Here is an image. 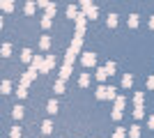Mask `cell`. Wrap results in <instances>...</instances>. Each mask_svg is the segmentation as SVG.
Segmentation results:
<instances>
[{
	"mask_svg": "<svg viewBox=\"0 0 154 138\" xmlns=\"http://www.w3.org/2000/svg\"><path fill=\"white\" fill-rule=\"evenodd\" d=\"M94 62H97V55H94V53H85V55H83V65L85 67L94 65Z\"/></svg>",
	"mask_w": 154,
	"mask_h": 138,
	"instance_id": "cell-1",
	"label": "cell"
},
{
	"mask_svg": "<svg viewBox=\"0 0 154 138\" xmlns=\"http://www.w3.org/2000/svg\"><path fill=\"white\" fill-rule=\"evenodd\" d=\"M81 44H83V37H74V41H71L69 48H71L74 53H78V51H81Z\"/></svg>",
	"mask_w": 154,
	"mask_h": 138,
	"instance_id": "cell-2",
	"label": "cell"
},
{
	"mask_svg": "<svg viewBox=\"0 0 154 138\" xmlns=\"http://www.w3.org/2000/svg\"><path fill=\"white\" fill-rule=\"evenodd\" d=\"M42 65H44V58H42V55H35V58H32V69H42Z\"/></svg>",
	"mask_w": 154,
	"mask_h": 138,
	"instance_id": "cell-3",
	"label": "cell"
},
{
	"mask_svg": "<svg viewBox=\"0 0 154 138\" xmlns=\"http://www.w3.org/2000/svg\"><path fill=\"white\" fill-rule=\"evenodd\" d=\"M67 16H69V19H76V16H78V7L69 5V7H67Z\"/></svg>",
	"mask_w": 154,
	"mask_h": 138,
	"instance_id": "cell-4",
	"label": "cell"
},
{
	"mask_svg": "<svg viewBox=\"0 0 154 138\" xmlns=\"http://www.w3.org/2000/svg\"><path fill=\"white\" fill-rule=\"evenodd\" d=\"M97 14H99V9H97V7H88V9H85V16H88V19H97Z\"/></svg>",
	"mask_w": 154,
	"mask_h": 138,
	"instance_id": "cell-5",
	"label": "cell"
},
{
	"mask_svg": "<svg viewBox=\"0 0 154 138\" xmlns=\"http://www.w3.org/2000/svg\"><path fill=\"white\" fill-rule=\"evenodd\" d=\"M51 69H53V58L48 55V58L44 60V65H42V72H51Z\"/></svg>",
	"mask_w": 154,
	"mask_h": 138,
	"instance_id": "cell-6",
	"label": "cell"
},
{
	"mask_svg": "<svg viewBox=\"0 0 154 138\" xmlns=\"http://www.w3.org/2000/svg\"><path fill=\"white\" fill-rule=\"evenodd\" d=\"M71 76V65H67V62H64V67H62V74H60V78H69Z\"/></svg>",
	"mask_w": 154,
	"mask_h": 138,
	"instance_id": "cell-7",
	"label": "cell"
},
{
	"mask_svg": "<svg viewBox=\"0 0 154 138\" xmlns=\"http://www.w3.org/2000/svg\"><path fill=\"white\" fill-rule=\"evenodd\" d=\"M0 7H2L5 12H12V9H14V2H12V0H0Z\"/></svg>",
	"mask_w": 154,
	"mask_h": 138,
	"instance_id": "cell-8",
	"label": "cell"
},
{
	"mask_svg": "<svg viewBox=\"0 0 154 138\" xmlns=\"http://www.w3.org/2000/svg\"><path fill=\"white\" fill-rule=\"evenodd\" d=\"M23 111H26V108H23V106H14V111H12V115H14V118H16V120H21V118H23Z\"/></svg>",
	"mask_w": 154,
	"mask_h": 138,
	"instance_id": "cell-9",
	"label": "cell"
},
{
	"mask_svg": "<svg viewBox=\"0 0 154 138\" xmlns=\"http://www.w3.org/2000/svg\"><path fill=\"white\" fill-rule=\"evenodd\" d=\"M58 12V7H55V2H48V5H46V16H51L53 19V14Z\"/></svg>",
	"mask_w": 154,
	"mask_h": 138,
	"instance_id": "cell-10",
	"label": "cell"
},
{
	"mask_svg": "<svg viewBox=\"0 0 154 138\" xmlns=\"http://www.w3.org/2000/svg\"><path fill=\"white\" fill-rule=\"evenodd\" d=\"M46 111L51 113V115H55V113H58V101H53V99H51V101H48V106H46Z\"/></svg>",
	"mask_w": 154,
	"mask_h": 138,
	"instance_id": "cell-11",
	"label": "cell"
},
{
	"mask_svg": "<svg viewBox=\"0 0 154 138\" xmlns=\"http://www.w3.org/2000/svg\"><path fill=\"white\" fill-rule=\"evenodd\" d=\"M21 60H23V62H32V53H30V48H23V53H21Z\"/></svg>",
	"mask_w": 154,
	"mask_h": 138,
	"instance_id": "cell-12",
	"label": "cell"
},
{
	"mask_svg": "<svg viewBox=\"0 0 154 138\" xmlns=\"http://www.w3.org/2000/svg\"><path fill=\"white\" fill-rule=\"evenodd\" d=\"M129 136H131V138H138V136H140V127L134 124L131 129H129Z\"/></svg>",
	"mask_w": 154,
	"mask_h": 138,
	"instance_id": "cell-13",
	"label": "cell"
},
{
	"mask_svg": "<svg viewBox=\"0 0 154 138\" xmlns=\"http://www.w3.org/2000/svg\"><path fill=\"white\" fill-rule=\"evenodd\" d=\"M53 90H55V92H64V81H62V78H60V81H55Z\"/></svg>",
	"mask_w": 154,
	"mask_h": 138,
	"instance_id": "cell-14",
	"label": "cell"
},
{
	"mask_svg": "<svg viewBox=\"0 0 154 138\" xmlns=\"http://www.w3.org/2000/svg\"><path fill=\"white\" fill-rule=\"evenodd\" d=\"M97 78H99V81H106V78H108V72H106V67L97 72Z\"/></svg>",
	"mask_w": 154,
	"mask_h": 138,
	"instance_id": "cell-15",
	"label": "cell"
},
{
	"mask_svg": "<svg viewBox=\"0 0 154 138\" xmlns=\"http://www.w3.org/2000/svg\"><path fill=\"white\" fill-rule=\"evenodd\" d=\"M0 90H2V92L7 94V92L12 90V83H9V81H2V83H0Z\"/></svg>",
	"mask_w": 154,
	"mask_h": 138,
	"instance_id": "cell-16",
	"label": "cell"
},
{
	"mask_svg": "<svg viewBox=\"0 0 154 138\" xmlns=\"http://www.w3.org/2000/svg\"><path fill=\"white\" fill-rule=\"evenodd\" d=\"M0 53H2V55H9V53H12V44H2V48H0Z\"/></svg>",
	"mask_w": 154,
	"mask_h": 138,
	"instance_id": "cell-17",
	"label": "cell"
},
{
	"mask_svg": "<svg viewBox=\"0 0 154 138\" xmlns=\"http://www.w3.org/2000/svg\"><path fill=\"white\" fill-rule=\"evenodd\" d=\"M106 23H108V28H115V26H117V16H115V14H110Z\"/></svg>",
	"mask_w": 154,
	"mask_h": 138,
	"instance_id": "cell-18",
	"label": "cell"
},
{
	"mask_svg": "<svg viewBox=\"0 0 154 138\" xmlns=\"http://www.w3.org/2000/svg\"><path fill=\"white\" fill-rule=\"evenodd\" d=\"M42 131H44V133H51V131H53V124L48 122V120H46L44 124H42Z\"/></svg>",
	"mask_w": 154,
	"mask_h": 138,
	"instance_id": "cell-19",
	"label": "cell"
},
{
	"mask_svg": "<svg viewBox=\"0 0 154 138\" xmlns=\"http://www.w3.org/2000/svg\"><path fill=\"white\" fill-rule=\"evenodd\" d=\"M35 9H37V5H35V2L30 0V2L26 5V14H35Z\"/></svg>",
	"mask_w": 154,
	"mask_h": 138,
	"instance_id": "cell-20",
	"label": "cell"
},
{
	"mask_svg": "<svg viewBox=\"0 0 154 138\" xmlns=\"http://www.w3.org/2000/svg\"><path fill=\"white\" fill-rule=\"evenodd\" d=\"M78 83H81V85H88V83H90V74H83V76H81V78H78Z\"/></svg>",
	"mask_w": 154,
	"mask_h": 138,
	"instance_id": "cell-21",
	"label": "cell"
},
{
	"mask_svg": "<svg viewBox=\"0 0 154 138\" xmlns=\"http://www.w3.org/2000/svg\"><path fill=\"white\" fill-rule=\"evenodd\" d=\"M39 46H42V48H48V46H51V39H48V37H42V39H39Z\"/></svg>",
	"mask_w": 154,
	"mask_h": 138,
	"instance_id": "cell-22",
	"label": "cell"
},
{
	"mask_svg": "<svg viewBox=\"0 0 154 138\" xmlns=\"http://www.w3.org/2000/svg\"><path fill=\"white\" fill-rule=\"evenodd\" d=\"M131 83H134V78H131V76L127 74V76L122 78V85H124V87H131Z\"/></svg>",
	"mask_w": 154,
	"mask_h": 138,
	"instance_id": "cell-23",
	"label": "cell"
},
{
	"mask_svg": "<svg viewBox=\"0 0 154 138\" xmlns=\"http://www.w3.org/2000/svg\"><path fill=\"white\" fill-rule=\"evenodd\" d=\"M129 26H131V28L138 26V16H136V14H131V16H129Z\"/></svg>",
	"mask_w": 154,
	"mask_h": 138,
	"instance_id": "cell-24",
	"label": "cell"
},
{
	"mask_svg": "<svg viewBox=\"0 0 154 138\" xmlns=\"http://www.w3.org/2000/svg\"><path fill=\"white\" fill-rule=\"evenodd\" d=\"M51 16H44V19H42V28H51Z\"/></svg>",
	"mask_w": 154,
	"mask_h": 138,
	"instance_id": "cell-25",
	"label": "cell"
},
{
	"mask_svg": "<svg viewBox=\"0 0 154 138\" xmlns=\"http://www.w3.org/2000/svg\"><path fill=\"white\" fill-rule=\"evenodd\" d=\"M122 108H124V97H120L115 101V111H122Z\"/></svg>",
	"mask_w": 154,
	"mask_h": 138,
	"instance_id": "cell-26",
	"label": "cell"
},
{
	"mask_svg": "<svg viewBox=\"0 0 154 138\" xmlns=\"http://www.w3.org/2000/svg\"><path fill=\"white\" fill-rule=\"evenodd\" d=\"M134 118H138V120L143 118V106H136V111H134Z\"/></svg>",
	"mask_w": 154,
	"mask_h": 138,
	"instance_id": "cell-27",
	"label": "cell"
},
{
	"mask_svg": "<svg viewBox=\"0 0 154 138\" xmlns=\"http://www.w3.org/2000/svg\"><path fill=\"white\" fill-rule=\"evenodd\" d=\"M16 94H19V97L23 99V97H26V94H28V90H26V87H23V85H19V90H16Z\"/></svg>",
	"mask_w": 154,
	"mask_h": 138,
	"instance_id": "cell-28",
	"label": "cell"
},
{
	"mask_svg": "<svg viewBox=\"0 0 154 138\" xmlns=\"http://www.w3.org/2000/svg\"><path fill=\"white\" fill-rule=\"evenodd\" d=\"M106 72H108V74H115V62H108V65H106Z\"/></svg>",
	"mask_w": 154,
	"mask_h": 138,
	"instance_id": "cell-29",
	"label": "cell"
},
{
	"mask_svg": "<svg viewBox=\"0 0 154 138\" xmlns=\"http://www.w3.org/2000/svg\"><path fill=\"white\" fill-rule=\"evenodd\" d=\"M12 138H21V129H19V127H14V129H12Z\"/></svg>",
	"mask_w": 154,
	"mask_h": 138,
	"instance_id": "cell-30",
	"label": "cell"
},
{
	"mask_svg": "<svg viewBox=\"0 0 154 138\" xmlns=\"http://www.w3.org/2000/svg\"><path fill=\"white\" fill-rule=\"evenodd\" d=\"M147 87H149V90H154V76H149V78H147Z\"/></svg>",
	"mask_w": 154,
	"mask_h": 138,
	"instance_id": "cell-31",
	"label": "cell"
},
{
	"mask_svg": "<svg viewBox=\"0 0 154 138\" xmlns=\"http://www.w3.org/2000/svg\"><path fill=\"white\" fill-rule=\"evenodd\" d=\"M113 138H124V131H122V129H120V131H115V136H113Z\"/></svg>",
	"mask_w": 154,
	"mask_h": 138,
	"instance_id": "cell-32",
	"label": "cell"
},
{
	"mask_svg": "<svg viewBox=\"0 0 154 138\" xmlns=\"http://www.w3.org/2000/svg\"><path fill=\"white\" fill-rule=\"evenodd\" d=\"M37 5L39 7H46V5H48V0H37Z\"/></svg>",
	"mask_w": 154,
	"mask_h": 138,
	"instance_id": "cell-33",
	"label": "cell"
},
{
	"mask_svg": "<svg viewBox=\"0 0 154 138\" xmlns=\"http://www.w3.org/2000/svg\"><path fill=\"white\" fill-rule=\"evenodd\" d=\"M81 5H83L85 9H88V7H90V0H81Z\"/></svg>",
	"mask_w": 154,
	"mask_h": 138,
	"instance_id": "cell-34",
	"label": "cell"
},
{
	"mask_svg": "<svg viewBox=\"0 0 154 138\" xmlns=\"http://www.w3.org/2000/svg\"><path fill=\"white\" fill-rule=\"evenodd\" d=\"M149 28H152V30H154V16H152V19H149Z\"/></svg>",
	"mask_w": 154,
	"mask_h": 138,
	"instance_id": "cell-35",
	"label": "cell"
},
{
	"mask_svg": "<svg viewBox=\"0 0 154 138\" xmlns=\"http://www.w3.org/2000/svg\"><path fill=\"white\" fill-rule=\"evenodd\" d=\"M149 127H152V129H154V118H149Z\"/></svg>",
	"mask_w": 154,
	"mask_h": 138,
	"instance_id": "cell-36",
	"label": "cell"
},
{
	"mask_svg": "<svg viewBox=\"0 0 154 138\" xmlns=\"http://www.w3.org/2000/svg\"><path fill=\"white\" fill-rule=\"evenodd\" d=\"M2 23H5V21H2V16H0V28H2Z\"/></svg>",
	"mask_w": 154,
	"mask_h": 138,
	"instance_id": "cell-37",
	"label": "cell"
}]
</instances>
